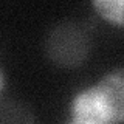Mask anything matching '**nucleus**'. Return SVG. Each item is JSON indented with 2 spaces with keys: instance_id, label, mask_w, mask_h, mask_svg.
I'll return each mask as SVG.
<instances>
[{
  "instance_id": "f257e3e1",
  "label": "nucleus",
  "mask_w": 124,
  "mask_h": 124,
  "mask_svg": "<svg viewBox=\"0 0 124 124\" xmlns=\"http://www.w3.org/2000/svg\"><path fill=\"white\" fill-rule=\"evenodd\" d=\"M124 119V70L107 71L95 85L82 88L70 102L75 124H108Z\"/></svg>"
},
{
  "instance_id": "39448f33",
  "label": "nucleus",
  "mask_w": 124,
  "mask_h": 124,
  "mask_svg": "<svg viewBox=\"0 0 124 124\" xmlns=\"http://www.w3.org/2000/svg\"><path fill=\"white\" fill-rule=\"evenodd\" d=\"M5 84H6V78H5V73H3V70L0 68V93H2L3 87H5Z\"/></svg>"
},
{
  "instance_id": "f03ea898",
  "label": "nucleus",
  "mask_w": 124,
  "mask_h": 124,
  "mask_svg": "<svg viewBox=\"0 0 124 124\" xmlns=\"http://www.w3.org/2000/svg\"><path fill=\"white\" fill-rule=\"evenodd\" d=\"M92 48L88 31L75 22H64L50 31L45 40L48 59L59 67H78L84 64Z\"/></svg>"
},
{
  "instance_id": "20e7f679",
  "label": "nucleus",
  "mask_w": 124,
  "mask_h": 124,
  "mask_svg": "<svg viewBox=\"0 0 124 124\" xmlns=\"http://www.w3.org/2000/svg\"><path fill=\"white\" fill-rule=\"evenodd\" d=\"M5 115H8L5 118V121H33L31 112L26 110L25 106L19 102H13V101H2L0 102V121Z\"/></svg>"
},
{
  "instance_id": "7ed1b4c3",
  "label": "nucleus",
  "mask_w": 124,
  "mask_h": 124,
  "mask_svg": "<svg viewBox=\"0 0 124 124\" xmlns=\"http://www.w3.org/2000/svg\"><path fill=\"white\" fill-rule=\"evenodd\" d=\"M124 0H92V6L95 13L107 23L123 28L124 14H123Z\"/></svg>"
}]
</instances>
